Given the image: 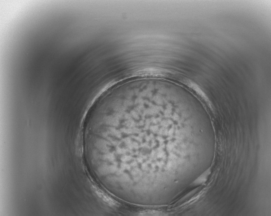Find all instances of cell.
Wrapping results in <instances>:
<instances>
[{"instance_id": "obj_2", "label": "cell", "mask_w": 271, "mask_h": 216, "mask_svg": "<svg viewBox=\"0 0 271 216\" xmlns=\"http://www.w3.org/2000/svg\"><path fill=\"white\" fill-rule=\"evenodd\" d=\"M141 214L145 215H160L163 214L158 211H148V212L143 213Z\"/></svg>"}, {"instance_id": "obj_1", "label": "cell", "mask_w": 271, "mask_h": 216, "mask_svg": "<svg viewBox=\"0 0 271 216\" xmlns=\"http://www.w3.org/2000/svg\"><path fill=\"white\" fill-rule=\"evenodd\" d=\"M212 172V167H209L206 170L202 173L200 175L197 177L196 179L192 183L191 185L192 186H197L203 185L205 184L207 182L209 176Z\"/></svg>"}]
</instances>
